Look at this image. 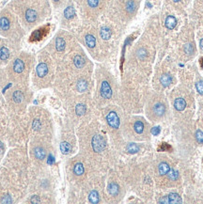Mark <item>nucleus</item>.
I'll list each match as a JSON object with an SVG mask.
<instances>
[{"mask_svg":"<svg viewBox=\"0 0 203 204\" xmlns=\"http://www.w3.org/2000/svg\"><path fill=\"white\" fill-rule=\"evenodd\" d=\"M36 72H37V75L39 77H44L46 75L48 74V67H47V65H46L45 63H40L37 66Z\"/></svg>","mask_w":203,"mask_h":204,"instance_id":"39448f33","label":"nucleus"},{"mask_svg":"<svg viewBox=\"0 0 203 204\" xmlns=\"http://www.w3.org/2000/svg\"><path fill=\"white\" fill-rule=\"evenodd\" d=\"M38 18V13L34 9H27L25 11V19L28 23H34Z\"/></svg>","mask_w":203,"mask_h":204,"instance_id":"20e7f679","label":"nucleus"},{"mask_svg":"<svg viewBox=\"0 0 203 204\" xmlns=\"http://www.w3.org/2000/svg\"><path fill=\"white\" fill-rule=\"evenodd\" d=\"M137 53H138V54H137V55H138V56H139V57H141V58H143V57L146 56V51H145L144 49L139 50Z\"/></svg>","mask_w":203,"mask_h":204,"instance_id":"a19ab883","label":"nucleus"},{"mask_svg":"<svg viewBox=\"0 0 203 204\" xmlns=\"http://www.w3.org/2000/svg\"><path fill=\"white\" fill-rule=\"evenodd\" d=\"M73 61H74V65L79 69L82 68L85 64V60L81 56H75L73 58Z\"/></svg>","mask_w":203,"mask_h":204,"instance_id":"a211bd4d","label":"nucleus"},{"mask_svg":"<svg viewBox=\"0 0 203 204\" xmlns=\"http://www.w3.org/2000/svg\"><path fill=\"white\" fill-rule=\"evenodd\" d=\"M153 112L155 115H157L159 117L163 116L166 113V106L163 104H157L155 105L153 107Z\"/></svg>","mask_w":203,"mask_h":204,"instance_id":"1a4fd4ad","label":"nucleus"},{"mask_svg":"<svg viewBox=\"0 0 203 204\" xmlns=\"http://www.w3.org/2000/svg\"><path fill=\"white\" fill-rule=\"evenodd\" d=\"M151 133H152L153 136L159 135V133H160V128H159V127H154V128L151 130Z\"/></svg>","mask_w":203,"mask_h":204,"instance_id":"ea45409f","label":"nucleus"},{"mask_svg":"<svg viewBox=\"0 0 203 204\" xmlns=\"http://www.w3.org/2000/svg\"><path fill=\"white\" fill-rule=\"evenodd\" d=\"M168 177H169V179L170 180H172V181H176V180H178L179 179V173L176 171V170H172V171H168Z\"/></svg>","mask_w":203,"mask_h":204,"instance_id":"2f4dec72","label":"nucleus"},{"mask_svg":"<svg viewBox=\"0 0 203 204\" xmlns=\"http://www.w3.org/2000/svg\"><path fill=\"white\" fill-rule=\"evenodd\" d=\"M171 150H172L171 146L166 143H162L161 146L158 148V151H171Z\"/></svg>","mask_w":203,"mask_h":204,"instance_id":"f704fd0d","label":"nucleus"},{"mask_svg":"<svg viewBox=\"0 0 203 204\" xmlns=\"http://www.w3.org/2000/svg\"><path fill=\"white\" fill-rule=\"evenodd\" d=\"M4 151V148H3V144L2 142H0V154H1Z\"/></svg>","mask_w":203,"mask_h":204,"instance_id":"37998d69","label":"nucleus"},{"mask_svg":"<svg viewBox=\"0 0 203 204\" xmlns=\"http://www.w3.org/2000/svg\"><path fill=\"white\" fill-rule=\"evenodd\" d=\"M101 95L104 99H110L111 96H112V90H111V87H110V85H109L108 82H106V81H103L102 83Z\"/></svg>","mask_w":203,"mask_h":204,"instance_id":"7ed1b4c3","label":"nucleus"},{"mask_svg":"<svg viewBox=\"0 0 203 204\" xmlns=\"http://www.w3.org/2000/svg\"><path fill=\"white\" fill-rule=\"evenodd\" d=\"M74 14H75V10H74V9L72 7H68L65 10V11H64V15H65V17L67 19L72 18L74 16Z\"/></svg>","mask_w":203,"mask_h":204,"instance_id":"bb28decb","label":"nucleus"},{"mask_svg":"<svg viewBox=\"0 0 203 204\" xmlns=\"http://www.w3.org/2000/svg\"><path fill=\"white\" fill-rule=\"evenodd\" d=\"M47 32V30L45 31L44 28H41L40 30H37L36 32H34L31 36V40H39L42 38V36H44V33Z\"/></svg>","mask_w":203,"mask_h":204,"instance_id":"f8f14e48","label":"nucleus"},{"mask_svg":"<svg viewBox=\"0 0 203 204\" xmlns=\"http://www.w3.org/2000/svg\"><path fill=\"white\" fill-rule=\"evenodd\" d=\"M25 70V63L21 60H16L13 63V71L16 74H21Z\"/></svg>","mask_w":203,"mask_h":204,"instance_id":"423d86ee","label":"nucleus"},{"mask_svg":"<svg viewBox=\"0 0 203 204\" xmlns=\"http://www.w3.org/2000/svg\"><path fill=\"white\" fill-rule=\"evenodd\" d=\"M75 112H76L77 115H79V116L85 114V112H86V106H85L84 105H77L76 107H75Z\"/></svg>","mask_w":203,"mask_h":204,"instance_id":"7c9ffc66","label":"nucleus"},{"mask_svg":"<svg viewBox=\"0 0 203 204\" xmlns=\"http://www.w3.org/2000/svg\"><path fill=\"white\" fill-rule=\"evenodd\" d=\"M106 121H107L108 124L110 125L112 128H114V129H118L119 128V117H118L116 112H114V111L109 112L108 115L106 116Z\"/></svg>","mask_w":203,"mask_h":204,"instance_id":"f03ea898","label":"nucleus"},{"mask_svg":"<svg viewBox=\"0 0 203 204\" xmlns=\"http://www.w3.org/2000/svg\"><path fill=\"white\" fill-rule=\"evenodd\" d=\"M199 44H200L201 49H203V39H201V40H200V42H199Z\"/></svg>","mask_w":203,"mask_h":204,"instance_id":"a18cd8bd","label":"nucleus"},{"mask_svg":"<svg viewBox=\"0 0 203 204\" xmlns=\"http://www.w3.org/2000/svg\"><path fill=\"white\" fill-rule=\"evenodd\" d=\"M10 26V21L7 17L0 18V28H1L2 30H4V31L8 30Z\"/></svg>","mask_w":203,"mask_h":204,"instance_id":"ddd939ff","label":"nucleus"},{"mask_svg":"<svg viewBox=\"0 0 203 204\" xmlns=\"http://www.w3.org/2000/svg\"><path fill=\"white\" fill-rule=\"evenodd\" d=\"M86 43L87 45L90 48H93L96 44V40H95V38L93 37L92 35H87L86 36Z\"/></svg>","mask_w":203,"mask_h":204,"instance_id":"6ab92c4d","label":"nucleus"},{"mask_svg":"<svg viewBox=\"0 0 203 204\" xmlns=\"http://www.w3.org/2000/svg\"><path fill=\"white\" fill-rule=\"evenodd\" d=\"M35 156H36L37 159L42 160V159H44L45 156H46V152H45L42 148L38 147V148L35 149Z\"/></svg>","mask_w":203,"mask_h":204,"instance_id":"f3484780","label":"nucleus"},{"mask_svg":"<svg viewBox=\"0 0 203 204\" xmlns=\"http://www.w3.org/2000/svg\"><path fill=\"white\" fill-rule=\"evenodd\" d=\"M101 37L103 40H109V39H110V37H111L110 29L107 28V27H103L102 30H101Z\"/></svg>","mask_w":203,"mask_h":204,"instance_id":"4be33fe9","label":"nucleus"},{"mask_svg":"<svg viewBox=\"0 0 203 204\" xmlns=\"http://www.w3.org/2000/svg\"><path fill=\"white\" fill-rule=\"evenodd\" d=\"M169 170H170V167H169L168 164H166V163H161V164L159 165V173H160V175L167 174Z\"/></svg>","mask_w":203,"mask_h":204,"instance_id":"5701e85b","label":"nucleus"},{"mask_svg":"<svg viewBox=\"0 0 203 204\" xmlns=\"http://www.w3.org/2000/svg\"><path fill=\"white\" fill-rule=\"evenodd\" d=\"M135 131L137 133V134H142L143 131H144V124L142 121H135Z\"/></svg>","mask_w":203,"mask_h":204,"instance_id":"a878e982","label":"nucleus"},{"mask_svg":"<svg viewBox=\"0 0 203 204\" xmlns=\"http://www.w3.org/2000/svg\"><path fill=\"white\" fill-rule=\"evenodd\" d=\"M73 172L78 175V176H80V175H82L84 173V167L81 163H78L74 166L73 167Z\"/></svg>","mask_w":203,"mask_h":204,"instance_id":"cd10ccee","label":"nucleus"},{"mask_svg":"<svg viewBox=\"0 0 203 204\" xmlns=\"http://www.w3.org/2000/svg\"><path fill=\"white\" fill-rule=\"evenodd\" d=\"M88 199L91 203H98L99 202V194L97 193V191H92L88 196Z\"/></svg>","mask_w":203,"mask_h":204,"instance_id":"393cba45","label":"nucleus"},{"mask_svg":"<svg viewBox=\"0 0 203 204\" xmlns=\"http://www.w3.org/2000/svg\"><path fill=\"white\" fill-rule=\"evenodd\" d=\"M65 45H66V43H65V40H64L63 39H62V38H57V40H56V46H57V51H59V52L63 51V50L65 49Z\"/></svg>","mask_w":203,"mask_h":204,"instance_id":"2eb2a0df","label":"nucleus"},{"mask_svg":"<svg viewBox=\"0 0 203 204\" xmlns=\"http://www.w3.org/2000/svg\"><path fill=\"white\" fill-rule=\"evenodd\" d=\"M173 1H175V2H178V1H180V0H173Z\"/></svg>","mask_w":203,"mask_h":204,"instance_id":"de8ad7c7","label":"nucleus"},{"mask_svg":"<svg viewBox=\"0 0 203 204\" xmlns=\"http://www.w3.org/2000/svg\"><path fill=\"white\" fill-rule=\"evenodd\" d=\"M88 5L90 8H97L99 5V0H88Z\"/></svg>","mask_w":203,"mask_h":204,"instance_id":"c9c22d12","label":"nucleus"},{"mask_svg":"<svg viewBox=\"0 0 203 204\" xmlns=\"http://www.w3.org/2000/svg\"><path fill=\"white\" fill-rule=\"evenodd\" d=\"M60 151L63 154H68L71 152V145L68 142H62L60 144Z\"/></svg>","mask_w":203,"mask_h":204,"instance_id":"412c9836","label":"nucleus"},{"mask_svg":"<svg viewBox=\"0 0 203 204\" xmlns=\"http://www.w3.org/2000/svg\"><path fill=\"white\" fill-rule=\"evenodd\" d=\"M53 1H55V2H58V1H60V0H53Z\"/></svg>","mask_w":203,"mask_h":204,"instance_id":"49530a36","label":"nucleus"},{"mask_svg":"<svg viewBox=\"0 0 203 204\" xmlns=\"http://www.w3.org/2000/svg\"><path fill=\"white\" fill-rule=\"evenodd\" d=\"M108 191H109V193H110V195H112V196H117V195L119 194V188L118 184H116V183H111L110 185H109Z\"/></svg>","mask_w":203,"mask_h":204,"instance_id":"aec40b11","label":"nucleus"},{"mask_svg":"<svg viewBox=\"0 0 203 204\" xmlns=\"http://www.w3.org/2000/svg\"><path fill=\"white\" fill-rule=\"evenodd\" d=\"M10 56V52L6 47H2L0 49V60H7Z\"/></svg>","mask_w":203,"mask_h":204,"instance_id":"b1692460","label":"nucleus"},{"mask_svg":"<svg viewBox=\"0 0 203 204\" xmlns=\"http://www.w3.org/2000/svg\"><path fill=\"white\" fill-rule=\"evenodd\" d=\"M199 64H200V67L203 69V57H201L199 60Z\"/></svg>","mask_w":203,"mask_h":204,"instance_id":"c03bdc74","label":"nucleus"},{"mask_svg":"<svg viewBox=\"0 0 203 204\" xmlns=\"http://www.w3.org/2000/svg\"><path fill=\"white\" fill-rule=\"evenodd\" d=\"M1 202H2V203H6V204H8V203H12V198H11L10 196L7 195V196H5V197L2 198Z\"/></svg>","mask_w":203,"mask_h":204,"instance_id":"58836bf2","label":"nucleus"},{"mask_svg":"<svg viewBox=\"0 0 203 204\" xmlns=\"http://www.w3.org/2000/svg\"><path fill=\"white\" fill-rule=\"evenodd\" d=\"M182 198L176 194V193H171L168 196V203H182Z\"/></svg>","mask_w":203,"mask_h":204,"instance_id":"9b49d317","label":"nucleus"},{"mask_svg":"<svg viewBox=\"0 0 203 204\" xmlns=\"http://www.w3.org/2000/svg\"><path fill=\"white\" fill-rule=\"evenodd\" d=\"M197 90L199 94H203V81H199L196 85Z\"/></svg>","mask_w":203,"mask_h":204,"instance_id":"e433bc0d","label":"nucleus"},{"mask_svg":"<svg viewBox=\"0 0 203 204\" xmlns=\"http://www.w3.org/2000/svg\"><path fill=\"white\" fill-rule=\"evenodd\" d=\"M160 81L164 87H168L171 84V82H172V78H171V76L169 75H163L161 76Z\"/></svg>","mask_w":203,"mask_h":204,"instance_id":"dca6fc26","label":"nucleus"},{"mask_svg":"<svg viewBox=\"0 0 203 204\" xmlns=\"http://www.w3.org/2000/svg\"><path fill=\"white\" fill-rule=\"evenodd\" d=\"M41 128V123L39 120H35L33 121V129L34 130H40Z\"/></svg>","mask_w":203,"mask_h":204,"instance_id":"4c0bfd02","label":"nucleus"},{"mask_svg":"<svg viewBox=\"0 0 203 204\" xmlns=\"http://www.w3.org/2000/svg\"><path fill=\"white\" fill-rule=\"evenodd\" d=\"M176 25H177V20H176V18H175L174 16L169 15V16L166 17V26L168 29H173V28H175Z\"/></svg>","mask_w":203,"mask_h":204,"instance_id":"6e6552de","label":"nucleus"},{"mask_svg":"<svg viewBox=\"0 0 203 204\" xmlns=\"http://www.w3.org/2000/svg\"><path fill=\"white\" fill-rule=\"evenodd\" d=\"M92 148L96 152H101L105 149V141L101 136H94L92 138Z\"/></svg>","mask_w":203,"mask_h":204,"instance_id":"f257e3e1","label":"nucleus"},{"mask_svg":"<svg viewBox=\"0 0 203 204\" xmlns=\"http://www.w3.org/2000/svg\"><path fill=\"white\" fill-rule=\"evenodd\" d=\"M88 89V84L85 80H79L77 83V90L80 92L85 91Z\"/></svg>","mask_w":203,"mask_h":204,"instance_id":"c85d7f7f","label":"nucleus"},{"mask_svg":"<svg viewBox=\"0 0 203 204\" xmlns=\"http://www.w3.org/2000/svg\"><path fill=\"white\" fill-rule=\"evenodd\" d=\"M127 151L131 153H135L139 151V148H138L137 145H135L134 143H131L127 146Z\"/></svg>","mask_w":203,"mask_h":204,"instance_id":"c756f323","label":"nucleus"},{"mask_svg":"<svg viewBox=\"0 0 203 204\" xmlns=\"http://www.w3.org/2000/svg\"><path fill=\"white\" fill-rule=\"evenodd\" d=\"M184 52H185L186 54H188V55L193 54V53H194V46L191 44V43H189V44H186V45L184 46Z\"/></svg>","mask_w":203,"mask_h":204,"instance_id":"72a5a7b5","label":"nucleus"},{"mask_svg":"<svg viewBox=\"0 0 203 204\" xmlns=\"http://www.w3.org/2000/svg\"><path fill=\"white\" fill-rule=\"evenodd\" d=\"M174 106L178 111H182L186 106V102L182 98H177L174 102Z\"/></svg>","mask_w":203,"mask_h":204,"instance_id":"0eeeda50","label":"nucleus"},{"mask_svg":"<svg viewBox=\"0 0 203 204\" xmlns=\"http://www.w3.org/2000/svg\"><path fill=\"white\" fill-rule=\"evenodd\" d=\"M12 99H13V101L15 102V103H17V104L21 103V102L23 101V99H24V94H23V92L20 91V90L14 91L13 94H12Z\"/></svg>","mask_w":203,"mask_h":204,"instance_id":"4468645a","label":"nucleus"},{"mask_svg":"<svg viewBox=\"0 0 203 204\" xmlns=\"http://www.w3.org/2000/svg\"><path fill=\"white\" fill-rule=\"evenodd\" d=\"M30 201L32 202V203H39L41 200H40V198H39L38 196H34V197H32V198H31Z\"/></svg>","mask_w":203,"mask_h":204,"instance_id":"79ce46f5","label":"nucleus"},{"mask_svg":"<svg viewBox=\"0 0 203 204\" xmlns=\"http://www.w3.org/2000/svg\"><path fill=\"white\" fill-rule=\"evenodd\" d=\"M196 138H197V141L199 143V144H203V132L200 130H197V133H196Z\"/></svg>","mask_w":203,"mask_h":204,"instance_id":"473e14b6","label":"nucleus"},{"mask_svg":"<svg viewBox=\"0 0 203 204\" xmlns=\"http://www.w3.org/2000/svg\"><path fill=\"white\" fill-rule=\"evenodd\" d=\"M125 9L128 13H130V14L134 13L136 10V3L135 0H128L125 4Z\"/></svg>","mask_w":203,"mask_h":204,"instance_id":"9d476101","label":"nucleus"}]
</instances>
